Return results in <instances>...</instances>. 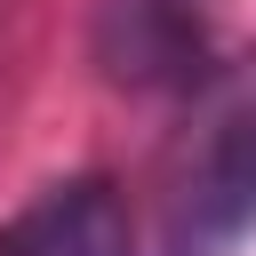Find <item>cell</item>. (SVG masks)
Listing matches in <instances>:
<instances>
[{"instance_id": "3", "label": "cell", "mask_w": 256, "mask_h": 256, "mask_svg": "<svg viewBox=\"0 0 256 256\" xmlns=\"http://www.w3.org/2000/svg\"><path fill=\"white\" fill-rule=\"evenodd\" d=\"M0 256H136V240L104 176H64L0 224Z\"/></svg>"}, {"instance_id": "2", "label": "cell", "mask_w": 256, "mask_h": 256, "mask_svg": "<svg viewBox=\"0 0 256 256\" xmlns=\"http://www.w3.org/2000/svg\"><path fill=\"white\" fill-rule=\"evenodd\" d=\"M208 8L216 0H104L96 16V64L128 88H192L208 80Z\"/></svg>"}, {"instance_id": "1", "label": "cell", "mask_w": 256, "mask_h": 256, "mask_svg": "<svg viewBox=\"0 0 256 256\" xmlns=\"http://www.w3.org/2000/svg\"><path fill=\"white\" fill-rule=\"evenodd\" d=\"M256 232V48L192 80V112L160 176V248L224 256Z\"/></svg>"}]
</instances>
